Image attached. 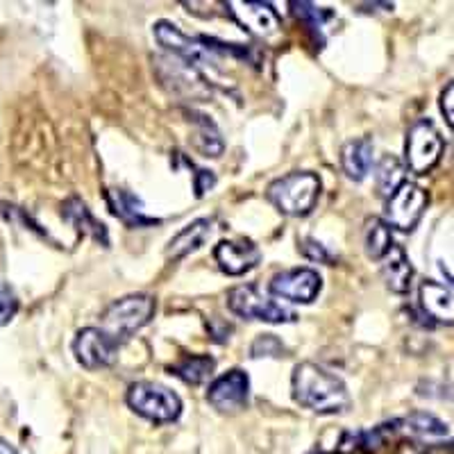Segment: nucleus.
I'll return each mask as SVG.
<instances>
[{
    "label": "nucleus",
    "mask_w": 454,
    "mask_h": 454,
    "mask_svg": "<svg viewBox=\"0 0 454 454\" xmlns=\"http://www.w3.org/2000/svg\"><path fill=\"white\" fill-rule=\"evenodd\" d=\"M155 298L145 294L125 295V298L116 300L105 309L103 318H100V330L107 336H112L116 343H123L129 336L139 332L141 327L148 325L153 314H155Z\"/></svg>",
    "instance_id": "obj_3"
},
{
    "label": "nucleus",
    "mask_w": 454,
    "mask_h": 454,
    "mask_svg": "<svg viewBox=\"0 0 454 454\" xmlns=\"http://www.w3.org/2000/svg\"><path fill=\"white\" fill-rule=\"evenodd\" d=\"M441 112H443L450 128H454V80L441 93Z\"/></svg>",
    "instance_id": "obj_30"
},
{
    "label": "nucleus",
    "mask_w": 454,
    "mask_h": 454,
    "mask_svg": "<svg viewBox=\"0 0 454 454\" xmlns=\"http://www.w3.org/2000/svg\"><path fill=\"white\" fill-rule=\"evenodd\" d=\"M73 352L87 371H100V368H109L116 362L119 343L112 336L105 334L100 327H84L73 340Z\"/></svg>",
    "instance_id": "obj_9"
},
{
    "label": "nucleus",
    "mask_w": 454,
    "mask_h": 454,
    "mask_svg": "<svg viewBox=\"0 0 454 454\" xmlns=\"http://www.w3.org/2000/svg\"><path fill=\"white\" fill-rule=\"evenodd\" d=\"M382 275L384 282H387L388 289L393 294H407L411 289V278H413V266L409 262L407 253L403 250V246H393L382 259Z\"/></svg>",
    "instance_id": "obj_16"
},
{
    "label": "nucleus",
    "mask_w": 454,
    "mask_h": 454,
    "mask_svg": "<svg viewBox=\"0 0 454 454\" xmlns=\"http://www.w3.org/2000/svg\"><path fill=\"white\" fill-rule=\"evenodd\" d=\"M107 205L114 216L128 223L129 227H145L157 223L155 218H150L145 214L139 198L132 196L129 192H123V189H112V192H107Z\"/></svg>",
    "instance_id": "obj_17"
},
{
    "label": "nucleus",
    "mask_w": 454,
    "mask_h": 454,
    "mask_svg": "<svg viewBox=\"0 0 454 454\" xmlns=\"http://www.w3.org/2000/svg\"><path fill=\"white\" fill-rule=\"evenodd\" d=\"M429 196L423 186L404 182L391 198H387V212H384V223L400 232H411L416 230L419 221L427 209Z\"/></svg>",
    "instance_id": "obj_8"
},
{
    "label": "nucleus",
    "mask_w": 454,
    "mask_h": 454,
    "mask_svg": "<svg viewBox=\"0 0 454 454\" xmlns=\"http://www.w3.org/2000/svg\"><path fill=\"white\" fill-rule=\"evenodd\" d=\"M227 307L241 318L263 320V323H294L298 316L286 307L278 305L269 295L259 294L254 284H241L227 294Z\"/></svg>",
    "instance_id": "obj_7"
},
{
    "label": "nucleus",
    "mask_w": 454,
    "mask_h": 454,
    "mask_svg": "<svg viewBox=\"0 0 454 454\" xmlns=\"http://www.w3.org/2000/svg\"><path fill=\"white\" fill-rule=\"evenodd\" d=\"M214 368H216V362L209 355H186L182 356L180 362L173 364L168 371L170 375H176L184 384L198 387V384H205L212 377Z\"/></svg>",
    "instance_id": "obj_19"
},
{
    "label": "nucleus",
    "mask_w": 454,
    "mask_h": 454,
    "mask_svg": "<svg viewBox=\"0 0 454 454\" xmlns=\"http://www.w3.org/2000/svg\"><path fill=\"white\" fill-rule=\"evenodd\" d=\"M364 243H366V253L371 259H380L395 246L391 234V227L382 221V218H372L366 225V234H364Z\"/></svg>",
    "instance_id": "obj_23"
},
{
    "label": "nucleus",
    "mask_w": 454,
    "mask_h": 454,
    "mask_svg": "<svg viewBox=\"0 0 454 454\" xmlns=\"http://www.w3.org/2000/svg\"><path fill=\"white\" fill-rule=\"evenodd\" d=\"M300 250H302V254H305L307 259H311V262H330L332 259L330 253L325 250V246H320L314 239H305L302 246H300Z\"/></svg>",
    "instance_id": "obj_28"
},
{
    "label": "nucleus",
    "mask_w": 454,
    "mask_h": 454,
    "mask_svg": "<svg viewBox=\"0 0 454 454\" xmlns=\"http://www.w3.org/2000/svg\"><path fill=\"white\" fill-rule=\"evenodd\" d=\"M16 309H19V302H16L14 294L5 286H0V325H5L14 318Z\"/></svg>",
    "instance_id": "obj_27"
},
{
    "label": "nucleus",
    "mask_w": 454,
    "mask_h": 454,
    "mask_svg": "<svg viewBox=\"0 0 454 454\" xmlns=\"http://www.w3.org/2000/svg\"><path fill=\"white\" fill-rule=\"evenodd\" d=\"M218 266L227 275H243L253 270L262 259V253L250 239H237V241H221L214 250Z\"/></svg>",
    "instance_id": "obj_13"
},
{
    "label": "nucleus",
    "mask_w": 454,
    "mask_h": 454,
    "mask_svg": "<svg viewBox=\"0 0 454 454\" xmlns=\"http://www.w3.org/2000/svg\"><path fill=\"white\" fill-rule=\"evenodd\" d=\"M192 121L196 123L198 132H196V148L200 150L205 157H218L223 153V139L221 132L216 129V125L212 121L207 119L205 114L198 112H189Z\"/></svg>",
    "instance_id": "obj_22"
},
{
    "label": "nucleus",
    "mask_w": 454,
    "mask_h": 454,
    "mask_svg": "<svg viewBox=\"0 0 454 454\" xmlns=\"http://www.w3.org/2000/svg\"><path fill=\"white\" fill-rule=\"evenodd\" d=\"M64 216H67L73 225L78 227L80 232L89 234V237H93L96 241L107 243V230H105L103 223H98L91 216V212H89L87 205H84L82 200L71 198V200L64 202Z\"/></svg>",
    "instance_id": "obj_20"
},
{
    "label": "nucleus",
    "mask_w": 454,
    "mask_h": 454,
    "mask_svg": "<svg viewBox=\"0 0 454 454\" xmlns=\"http://www.w3.org/2000/svg\"><path fill=\"white\" fill-rule=\"evenodd\" d=\"M250 352H253L254 359H259V356H284L286 355V348L282 346V340L275 334H262L257 336Z\"/></svg>",
    "instance_id": "obj_26"
},
{
    "label": "nucleus",
    "mask_w": 454,
    "mask_h": 454,
    "mask_svg": "<svg viewBox=\"0 0 454 454\" xmlns=\"http://www.w3.org/2000/svg\"><path fill=\"white\" fill-rule=\"evenodd\" d=\"M128 404L153 423H173L182 411L180 395L155 382L132 384L128 388Z\"/></svg>",
    "instance_id": "obj_5"
},
{
    "label": "nucleus",
    "mask_w": 454,
    "mask_h": 454,
    "mask_svg": "<svg viewBox=\"0 0 454 454\" xmlns=\"http://www.w3.org/2000/svg\"><path fill=\"white\" fill-rule=\"evenodd\" d=\"M250 395V380L248 375L239 368L223 372L209 384L207 391V400L218 411H239L248 404Z\"/></svg>",
    "instance_id": "obj_11"
},
{
    "label": "nucleus",
    "mask_w": 454,
    "mask_h": 454,
    "mask_svg": "<svg viewBox=\"0 0 454 454\" xmlns=\"http://www.w3.org/2000/svg\"><path fill=\"white\" fill-rule=\"evenodd\" d=\"M445 141L436 125L429 119H420L409 128L407 144H404V160L411 173L427 176L429 170L441 161Z\"/></svg>",
    "instance_id": "obj_6"
},
{
    "label": "nucleus",
    "mask_w": 454,
    "mask_h": 454,
    "mask_svg": "<svg viewBox=\"0 0 454 454\" xmlns=\"http://www.w3.org/2000/svg\"><path fill=\"white\" fill-rule=\"evenodd\" d=\"M269 200L286 216H307L320 196V180L314 173H289L279 177L266 192Z\"/></svg>",
    "instance_id": "obj_4"
},
{
    "label": "nucleus",
    "mask_w": 454,
    "mask_h": 454,
    "mask_svg": "<svg viewBox=\"0 0 454 454\" xmlns=\"http://www.w3.org/2000/svg\"><path fill=\"white\" fill-rule=\"evenodd\" d=\"M323 289V279L316 270L311 269H291L273 275L270 279V294L278 298L300 302V305H309L318 298Z\"/></svg>",
    "instance_id": "obj_10"
},
{
    "label": "nucleus",
    "mask_w": 454,
    "mask_h": 454,
    "mask_svg": "<svg viewBox=\"0 0 454 454\" xmlns=\"http://www.w3.org/2000/svg\"><path fill=\"white\" fill-rule=\"evenodd\" d=\"M291 7H294V14L298 16L300 21L305 23V26L309 27L316 36H318L320 42H323L320 32H323V27H325L327 16H332L330 12L320 10V7L311 5V3H291Z\"/></svg>",
    "instance_id": "obj_25"
},
{
    "label": "nucleus",
    "mask_w": 454,
    "mask_h": 454,
    "mask_svg": "<svg viewBox=\"0 0 454 454\" xmlns=\"http://www.w3.org/2000/svg\"><path fill=\"white\" fill-rule=\"evenodd\" d=\"M340 166L346 176L355 182H362L371 173L372 166V141L368 137L364 139L348 141L340 150Z\"/></svg>",
    "instance_id": "obj_18"
},
{
    "label": "nucleus",
    "mask_w": 454,
    "mask_h": 454,
    "mask_svg": "<svg viewBox=\"0 0 454 454\" xmlns=\"http://www.w3.org/2000/svg\"><path fill=\"white\" fill-rule=\"evenodd\" d=\"M193 182H196V196H205L214 184H216V176H214L212 170H205V168H196L193 173Z\"/></svg>",
    "instance_id": "obj_29"
},
{
    "label": "nucleus",
    "mask_w": 454,
    "mask_h": 454,
    "mask_svg": "<svg viewBox=\"0 0 454 454\" xmlns=\"http://www.w3.org/2000/svg\"><path fill=\"white\" fill-rule=\"evenodd\" d=\"M420 307L427 318L445 325H454V289L439 282H423L420 286Z\"/></svg>",
    "instance_id": "obj_14"
},
{
    "label": "nucleus",
    "mask_w": 454,
    "mask_h": 454,
    "mask_svg": "<svg viewBox=\"0 0 454 454\" xmlns=\"http://www.w3.org/2000/svg\"><path fill=\"white\" fill-rule=\"evenodd\" d=\"M214 234V221L212 218H198L192 225H186L182 232L170 239L166 246V257L168 259H180L186 257L189 253H196L209 241Z\"/></svg>",
    "instance_id": "obj_15"
},
{
    "label": "nucleus",
    "mask_w": 454,
    "mask_h": 454,
    "mask_svg": "<svg viewBox=\"0 0 454 454\" xmlns=\"http://www.w3.org/2000/svg\"><path fill=\"white\" fill-rule=\"evenodd\" d=\"M407 425V432L411 434H420V436H445L448 434V425L443 420H439L436 416L432 413H423V411H416L411 413L409 419L403 420Z\"/></svg>",
    "instance_id": "obj_24"
},
{
    "label": "nucleus",
    "mask_w": 454,
    "mask_h": 454,
    "mask_svg": "<svg viewBox=\"0 0 454 454\" xmlns=\"http://www.w3.org/2000/svg\"><path fill=\"white\" fill-rule=\"evenodd\" d=\"M375 184H377V192L382 193V196L391 198L393 193L404 184L403 161L393 155H384L382 160H380V164H377Z\"/></svg>",
    "instance_id": "obj_21"
},
{
    "label": "nucleus",
    "mask_w": 454,
    "mask_h": 454,
    "mask_svg": "<svg viewBox=\"0 0 454 454\" xmlns=\"http://www.w3.org/2000/svg\"><path fill=\"white\" fill-rule=\"evenodd\" d=\"M153 32H155L157 42H160L166 51L173 52L177 59L186 62L192 68H196L202 78L207 80V84H218L221 68H218L214 51L207 46L205 39H192V36H186L180 27L173 26V23L168 21H157Z\"/></svg>",
    "instance_id": "obj_2"
},
{
    "label": "nucleus",
    "mask_w": 454,
    "mask_h": 454,
    "mask_svg": "<svg viewBox=\"0 0 454 454\" xmlns=\"http://www.w3.org/2000/svg\"><path fill=\"white\" fill-rule=\"evenodd\" d=\"M227 12L234 16V21L248 30L250 35L270 36L279 30V16L269 3H243L232 0L227 3Z\"/></svg>",
    "instance_id": "obj_12"
},
{
    "label": "nucleus",
    "mask_w": 454,
    "mask_h": 454,
    "mask_svg": "<svg viewBox=\"0 0 454 454\" xmlns=\"http://www.w3.org/2000/svg\"><path fill=\"white\" fill-rule=\"evenodd\" d=\"M291 388L295 403L316 413H340L350 407V393L343 380L318 364H298Z\"/></svg>",
    "instance_id": "obj_1"
}]
</instances>
